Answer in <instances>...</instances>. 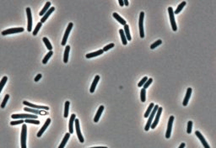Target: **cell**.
Masks as SVG:
<instances>
[{"label": "cell", "instance_id": "6da1fadb", "mask_svg": "<svg viewBox=\"0 0 216 148\" xmlns=\"http://www.w3.org/2000/svg\"><path fill=\"white\" fill-rule=\"evenodd\" d=\"M158 108H159V106H158L157 104L154 105V108H153V110H152V111H151V113H150V115H149V117L148 121H147V123H146L145 128V131H148V130L150 129V125H151V124H152V122H153L154 117V115H155V113H156V111H157V110H158Z\"/></svg>", "mask_w": 216, "mask_h": 148}, {"label": "cell", "instance_id": "7a4b0ae2", "mask_svg": "<svg viewBox=\"0 0 216 148\" xmlns=\"http://www.w3.org/2000/svg\"><path fill=\"white\" fill-rule=\"evenodd\" d=\"M26 137H27V126L26 124L22 125V131H21V148H26Z\"/></svg>", "mask_w": 216, "mask_h": 148}, {"label": "cell", "instance_id": "3957f363", "mask_svg": "<svg viewBox=\"0 0 216 148\" xmlns=\"http://www.w3.org/2000/svg\"><path fill=\"white\" fill-rule=\"evenodd\" d=\"M168 12H169V17H170V20H171V28L174 31L177 30V26H176V20H175V15H174V10L171 7H169L168 8Z\"/></svg>", "mask_w": 216, "mask_h": 148}, {"label": "cell", "instance_id": "277c9868", "mask_svg": "<svg viewBox=\"0 0 216 148\" xmlns=\"http://www.w3.org/2000/svg\"><path fill=\"white\" fill-rule=\"evenodd\" d=\"M143 16H145V13L141 12L139 15V35L140 37L143 38L145 37V32H143Z\"/></svg>", "mask_w": 216, "mask_h": 148}, {"label": "cell", "instance_id": "5b68a950", "mask_svg": "<svg viewBox=\"0 0 216 148\" xmlns=\"http://www.w3.org/2000/svg\"><path fill=\"white\" fill-rule=\"evenodd\" d=\"M162 107H159L158 108V110L155 113V118H154V122H152V124L150 125V128L151 129H155L156 125H158V122L160 120V115H161V113H162Z\"/></svg>", "mask_w": 216, "mask_h": 148}, {"label": "cell", "instance_id": "8992f818", "mask_svg": "<svg viewBox=\"0 0 216 148\" xmlns=\"http://www.w3.org/2000/svg\"><path fill=\"white\" fill-rule=\"evenodd\" d=\"M11 117L13 119H37V115H26V114H20V115H12Z\"/></svg>", "mask_w": 216, "mask_h": 148}, {"label": "cell", "instance_id": "52a82bcc", "mask_svg": "<svg viewBox=\"0 0 216 148\" xmlns=\"http://www.w3.org/2000/svg\"><path fill=\"white\" fill-rule=\"evenodd\" d=\"M25 30L24 28H10V29L5 30L2 31V35L3 36H7V35H10V34H14V33H20L23 32Z\"/></svg>", "mask_w": 216, "mask_h": 148}, {"label": "cell", "instance_id": "ba28073f", "mask_svg": "<svg viewBox=\"0 0 216 148\" xmlns=\"http://www.w3.org/2000/svg\"><path fill=\"white\" fill-rule=\"evenodd\" d=\"M74 124H75V128H76V133H77L78 138H79V140H80V142L81 143H84L85 140H84V137H83L82 134H81L80 126V120H79L78 119H75Z\"/></svg>", "mask_w": 216, "mask_h": 148}, {"label": "cell", "instance_id": "9c48e42d", "mask_svg": "<svg viewBox=\"0 0 216 148\" xmlns=\"http://www.w3.org/2000/svg\"><path fill=\"white\" fill-rule=\"evenodd\" d=\"M23 104L25 105H26L29 108H32V109H35V110H49V107L47 106H41V105H37L34 104H31L30 102L27 101H24Z\"/></svg>", "mask_w": 216, "mask_h": 148}, {"label": "cell", "instance_id": "30bf717a", "mask_svg": "<svg viewBox=\"0 0 216 148\" xmlns=\"http://www.w3.org/2000/svg\"><path fill=\"white\" fill-rule=\"evenodd\" d=\"M73 26H74V24L73 23H69V24H68V28H67V30L65 31V34H64L63 38V41H62V45H66L68 37V36H69V33H70V31L72 30V28H73Z\"/></svg>", "mask_w": 216, "mask_h": 148}, {"label": "cell", "instance_id": "8fae6325", "mask_svg": "<svg viewBox=\"0 0 216 148\" xmlns=\"http://www.w3.org/2000/svg\"><path fill=\"white\" fill-rule=\"evenodd\" d=\"M173 121H174V116H171L170 119H169V122H168V125H167L166 133H165V137H166L167 139H169V138L171 137V128H172V125H173Z\"/></svg>", "mask_w": 216, "mask_h": 148}, {"label": "cell", "instance_id": "7c38bea8", "mask_svg": "<svg viewBox=\"0 0 216 148\" xmlns=\"http://www.w3.org/2000/svg\"><path fill=\"white\" fill-rule=\"evenodd\" d=\"M26 14H27V19H28L27 30L30 32L32 29V15H31V10L30 8H26Z\"/></svg>", "mask_w": 216, "mask_h": 148}, {"label": "cell", "instance_id": "4fadbf2b", "mask_svg": "<svg viewBox=\"0 0 216 148\" xmlns=\"http://www.w3.org/2000/svg\"><path fill=\"white\" fill-rule=\"evenodd\" d=\"M195 135L197 136V138H199L201 140V142H202V144H203V146H204V148H210L209 145L208 144V142H206V140L204 139V137L203 136L202 134L200 133V131H199V130H196Z\"/></svg>", "mask_w": 216, "mask_h": 148}, {"label": "cell", "instance_id": "5bb4252c", "mask_svg": "<svg viewBox=\"0 0 216 148\" xmlns=\"http://www.w3.org/2000/svg\"><path fill=\"white\" fill-rule=\"evenodd\" d=\"M24 110H25V111H26V112H31V113H33V114H35V115H47V112L46 111L35 110V109H32V108H29V107H26Z\"/></svg>", "mask_w": 216, "mask_h": 148}, {"label": "cell", "instance_id": "9a60e30c", "mask_svg": "<svg viewBox=\"0 0 216 148\" xmlns=\"http://www.w3.org/2000/svg\"><path fill=\"white\" fill-rule=\"evenodd\" d=\"M50 123H51V119L48 118L47 119H46V121L45 122V124L43 125V126L41 128V130L38 131V133H37V137H41V136H42V134L44 133V131L46 130V128L48 127V125H50Z\"/></svg>", "mask_w": 216, "mask_h": 148}, {"label": "cell", "instance_id": "2e32d148", "mask_svg": "<svg viewBox=\"0 0 216 148\" xmlns=\"http://www.w3.org/2000/svg\"><path fill=\"white\" fill-rule=\"evenodd\" d=\"M76 119V115L74 114H73L71 115L70 119H69V125H68V129H69V134H73L74 133V120Z\"/></svg>", "mask_w": 216, "mask_h": 148}, {"label": "cell", "instance_id": "e0dca14e", "mask_svg": "<svg viewBox=\"0 0 216 148\" xmlns=\"http://www.w3.org/2000/svg\"><path fill=\"white\" fill-rule=\"evenodd\" d=\"M191 94H192V89L191 88H188V90H187V93H186V96H185V98L184 100H183V106H187L188 104V101H189V98L191 97Z\"/></svg>", "mask_w": 216, "mask_h": 148}, {"label": "cell", "instance_id": "ac0fdd59", "mask_svg": "<svg viewBox=\"0 0 216 148\" xmlns=\"http://www.w3.org/2000/svg\"><path fill=\"white\" fill-rule=\"evenodd\" d=\"M54 10H55V8H54V7H52V8H50V9H48V11L46 12V13L45 14V15L42 16V18H41V24L44 23V22H46V20L47 19V18L49 17V15H51V14L54 11Z\"/></svg>", "mask_w": 216, "mask_h": 148}, {"label": "cell", "instance_id": "d6986e66", "mask_svg": "<svg viewBox=\"0 0 216 148\" xmlns=\"http://www.w3.org/2000/svg\"><path fill=\"white\" fill-rule=\"evenodd\" d=\"M99 80H100V76H98V75H97V76H95V79H94V81H93V83H92V84H91V89H89V92H91V93L95 92V87H96V85H97V83H98Z\"/></svg>", "mask_w": 216, "mask_h": 148}, {"label": "cell", "instance_id": "ffe728a7", "mask_svg": "<svg viewBox=\"0 0 216 148\" xmlns=\"http://www.w3.org/2000/svg\"><path fill=\"white\" fill-rule=\"evenodd\" d=\"M103 110H104V106H103V105H100V106L99 107L98 111L96 112V115H95V119H94V121H95V123L99 121V119H100V115H101Z\"/></svg>", "mask_w": 216, "mask_h": 148}, {"label": "cell", "instance_id": "44dd1931", "mask_svg": "<svg viewBox=\"0 0 216 148\" xmlns=\"http://www.w3.org/2000/svg\"><path fill=\"white\" fill-rule=\"evenodd\" d=\"M51 8V2H46V4L44 6V8L42 9V10L40 12V14H39V15L40 16H43L45 15V14L48 11V9Z\"/></svg>", "mask_w": 216, "mask_h": 148}, {"label": "cell", "instance_id": "7402d4cb", "mask_svg": "<svg viewBox=\"0 0 216 148\" xmlns=\"http://www.w3.org/2000/svg\"><path fill=\"white\" fill-rule=\"evenodd\" d=\"M124 34H125V36L127 38L128 41H130L132 40V37H131V35H130V31H129V27L128 24H125L124 25Z\"/></svg>", "mask_w": 216, "mask_h": 148}, {"label": "cell", "instance_id": "603a6c76", "mask_svg": "<svg viewBox=\"0 0 216 148\" xmlns=\"http://www.w3.org/2000/svg\"><path fill=\"white\" fill-rule=\"evenodd\" d=\"M103 50H98V51H96L95 52H92V53H89L86 55V58H92V57H95V56H100V55H101L103 54Z\"/></svg>", "mask_w": 216, "mask_h": 148}, {"label": "cell", "instance_id": "cb8c5ba5", "mask_svg": "<svg viewBox=\"0 0 216 148\" xmlns=\"http://www.w3.org/2000/svg\"><path fill=\"white\" fill-rule=\"evenodd\" d=\"M69 51H70V46L69 45H67L65 48V51H64V54H63V62L67 63L68 62V55H69Z\"/></svg>", "mask_w": 216, "mask_h": 148}, {"label": "cell", "instance_id": "d4e9b609", "mask_svg": "<svg viewBox=\"0 0 216 148\" xmlns=\"http://www.w3.org/2000/svg\"><path fill=\"white\" fill-rule=\"evenodd\" d=\"M69 137H70V134L66 133V135H65V136L63 137V139L62 140V142H61L60 146H58V148H64V146H66V143L68 142V140L69 139Z\"/></svg>", "mask_w": 216, "mask_h": 148}, {"label": "cell", "instance_id": "484cf974", "mask_svg": "<svg viewBox=\"0 0 216 148\" xmlns=\"http://www.w3.org/2000/svg\"><path fill=\"white\" fill-rule=\"evenodd\" d=\"M112 15H113L114 18L116 19L118 21V22H119V23H121L122 24H123V25H125V24H126V21H125L123 19H122V17H121L119 15H118L117 13H113V14H112Z\"/></svg>", "mask_w": 216, "mask_h": 148}, {"label": "cell", "instance_id": "4316f807", "mask_svg": "<svg viewBox=\"0 0 216 148\" xmlns=\"http://www.w3.org/2000/svg\"><path fill=\"white\" fill-rule=\"evenodd\" d=\"M185 5H186V2H185V1L182 2V3H180V4L177 6V8H176V9L174 11V15H177V14H179L180 12L182 11V9L183 8H184Z\"/></svg>", "mask_w": 216, "mask_h": 148}, {"label": "cell", "instance_id": "83f0119b", "mask_svg": "<svg viewBox=\"0 0 216 148\" xmlns=\"http://www.w3.org/2000/svg\"><path fill=\"white\" fill-rule=\"evenodd\" d=\"M119 34H120V36H121V38H122V44H123L124 45H126L128 44V40H127V38H126L125 36V34H124V31L123 30H119Z\"/></svg>", "mask_w": 216, "mask_h": 148}, {"label": "cell", "instance_id": "f1b7e54d", "mask_svg": "<svg viewBox=\"0 0 216 148\" xmlns=\"http://www.w3.org/2000/svg\"><path fill=\"white\" fill-rule=\"evenodd\" d=\"M154 106V103H151V104L149 105L148 109H147V111L145 112V118H148V117H149V115H150V113H151V111H152Z\"/></svg>", "mask_w": 216, "mask_h": 148}, {"label": "cell", "instance_id": "f546056e", "mask_svg": "<svg viewBox=\"0 0 216 148\" xmlns=\"http://www.w3.org/2000/svg\"><path fill=\"white\" fill-rule=\"evenodd\" d=\"M42 41H44V43H45V45H46V48L48 49L49 51H52V45H51V43H50V41H49V40L46 37H44L42 39Z\"/></svg>", "mask_w": 216, "mask_h": 148}, {"label": "cell", "instance_id": "4dcf8cb0", "mask_svg": "<svg viewBox=\"0 0 216 148\" xmlns=\"http://www.w3.org/2000/svg\"><path fill=\"white\" fill-rule=\"evenodd\" d=\"M52 54H53L52 51H50L48 52V53L46 55V56H45V57L43 58V60H42V63H43V64H46V63H47L48 60L50 59V57H51Z\"/></svg>", "mask_w": 216, "mask_h": 148}, {"label": "cell", "instance_id": "1f68e13d", "mask_svg": "<svg viewBox=\"0 0 216 148\" xmlns=\"http://www.w3.org/2000/svg\"><path fill=\"white\" fill-rule=\"evenodd\" d=\"M69 104H70V102L69 101H66L65 102V107H64V117L67 118L68 117V109H69Z\"/></svg>", "mask_w": 216, "mask_h": 148}, {"label": "cell", "instance_id": "d6a6232c", "mask_svg": "<svg viewBox=\"0 0 216 148\" xmlns=\"http://www.w3.org/2000/svg\"><path fill=\"white\" fill-rule=\"evenodd\" d=\"M140 98H141V101L143 102H145L146 100V89H142L141 92H140Z\"/></svg>", "mask_w": 216, "mask_h": 148}, {"label": "cell", "instance_id": "836d02e7", "mask_svg": "<svg viewBox=\"0 0 216 148\" xmlns=\"http://www.w3.org/2000/svg\"><path fill=\"white\" fill-rule=\"evenodd\" d=\"M7 81H8V77H7L6 76H4V77H3V78H2L1 82H0V93H1V91H2V89H3V88L4 87V85L6 84Z\"/></svg>", "mask_w": 216, "mask_h": 148}, {"label": "cell", "instance_id": "e575fe53", "mask_svg": "<svg viewBox=\"0 0 216 148\" xmlns=\"http://www.w3.org/2000/svg\"><path fill=\"white\" fill-rule=\"evenodd\" d=\"M25 122L31 123V124H35V125L40 124V121H39L38 119H25Z\"/></svg>", "mask_w": 216, "mask_h": 148}, {"label": "cell", "instance_id": "d590c367", "mask_svg": "<svg viewBox=\"0 0 216 148\" xmlns=\"http://www.w3.org/2000/svg\"><path fill=\"white\" fill-rule=\"evenodd\" d=\"M41 25H42V24H41V22H39V23L37 24V26H35V30H34V31H33V36H37V33H38V31L40 30V29L41 28Z\"/></svg>", "mask_w": 216, "mask_h": 148}, {"label": "cell", "instance_id": "8d00e7d4", "mask_svg": "<svg viewBox=\"0 0 216 148\" xmlns=\"http://www.w3.org/2000/svg\"><path fill=\"white\" fill-rule=\"evenodd\" d=\"M9 98V94H6L5 97H4V98H3V103L1 104V108H2V109H4V108H5L6 104H7V102H8Z\"/></svg>", "mask_w": 216, "mask_h": 148}, {"label": "cell", "instance_id": "74e56055", "mask_svg": "<svg viewBox=\"0 0 216 148\" xmlns=\"http://www.w3.org/2000/svg\"><path fill=\"white\" fill-rule=\"evenodd\" d=\"M161 44H162V41L161 40H158L157 41H155L154 43H153L152 45H150V49H152V50H153V49H154V48L157 47V46H159V45H161Z\"/></svg>", "mask_w": 216, "mask_h": 148}, {"label": "cell", "instance_id": "f35d334b", "mask_svg": "<svg viewBox=\"0 0 216 148\" xmlns=\"http://www.w3.org/2000/svg\"><path fill=\"white\" fill-rule=\"evenodd\" d=\"M152 82H153V78H149V80H147V82L145 83V85H143V89H148L149 86L150 85L151 83H152Z\"/></svg>", "mask_w": 216, "mask_h": 148}, {"label": "cell", "instance_id": "ab89813d", "mask_svg": "<svg viewBox=\"0 0 216 148\" xmlns=\"http://www.w3.org/2000/svg\"><path fill=\"white\" fill-rule=\"evenodd\" d=\"M25 120L23 119H18V120H15V121H12L10 122V125H20V124H24Z\"/></svg>", "mask_w": 216, "mask_h": 148}, {"label": "cell", "instance_id": "60d3db41", "mask_svg": "<svg viewBox=\"0 0 216 148\" xmlns=\"http://www.w3.org/2000/svg\"><path fill=\"white\" fill-rule=\"evenodd\" d=\"M147 80H148V77H143V78L139 83L138 86H139V87H142V86H143V85H145V83L147 82Z\"/></svg>", "mask_w": 216, "mask_h": 148}, {"label": "cell", "instance_id": "b9f144b4", "mask_svg": "<svg viewBox=\"0 0 216 148\" xmlns=\"http://www.w3.org/2000/svg\"><path fill=\"white\" fill-rule=\"evenodd\" d=\"M114 47V44L113 43H111V44H109V45H106L105 47H104L102 50H103V51H107L108 50H110V49H111V48H113Z\"/></svg>", "mask_w": 216, "mask_h": 148}, {"label": "cell", "instance_id": "7bdbcfd3", "mask_svg": "<svg viewBox=\"0 0 216 148\" xmlns=\"http://www.w3.org/2000/svg\"><path fill=\"white\" fill-rule=\"evenodd\" d=\"M192 126H193V121H189L188 123V130H187L188 134H191V132H192Z\"/></svg>", "mask_w": 216, "mask_h": 148}, {"label": "cell", "instance_id": "ee69618b", "mask_svg": "<svg viewBox=\"0 0 216 148\" xmlns=\"http://www.w3.org/2000/svg\"><path fill=\"white\" fill-rule=\"evenodd\" d=\"M41 77H42L41 74H37V76L35 77V82H38V81L41 78Z\"/></svg>", "mask_w": 216, "mask_h": 148}, {"label": "cell", "instance_id": "f6af8a7d", "mask_svg": "<svg viewBox=\"0 0 216 148\" xmlns=\"http://www.w3.org/2000/svg\"><path fill=\"white\" fill-rule=\"evenodd\" d=\"M118 1H119V4H120V6H123V5H124L123 0H118Z\"/></svg>", "mask_w": 216, "mask_h": 148}, {"label": "cell", "instance_id": "bcb514c9", "mask_svg": "<svg viewBox=\"0 0 216 148\" xmlns=\"http://www.w3.org/2000/svg\"><path fill=\"white\" fill-rule=\"evenodd\" d=\"M123 3L126 6H128V0H123Z\"/></svg>", "mask_w": 216, "mask_h": 148}, {"label": "cell", "instance_id": "7dc6e473", "mask_svg": "<svg viewBox=\"0 0 216 148\" xmlns=\"http://www.w3.org/2000/svg\"><path fill=\"white\" fill-rule=\"evenodd\" d=\"M184 147H185V143H182L178 148H184Z\"/></svg>", "mask_w": 216, "mask_h": 148}, {"label": "cell", "instance_id": "c3c4849f", "mask_svg": "<svg viewBox=\"0 0 216 148\" xmlns=\"http://www.w3.org/2000/svg\"><path fill=\"white\" fill-rule=\"evenodd\" d=\"M91 148H107L106 146H96V147H91Z\"/></svg>", "mask_w": 216, "mask_h": 148}]
</instances>
